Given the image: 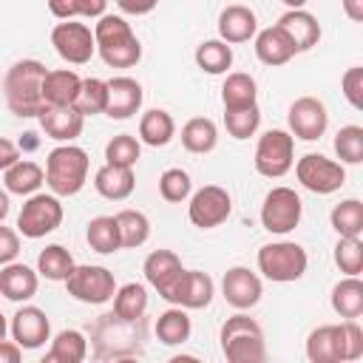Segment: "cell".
<instances>
[{
    "label": "cell",
    "mask_w": 363,
    "mask_h": 363,
    "mask_svg": "<svg viewBox=\"0 0 363 363\" xmlns=\"http://www.w3.org/2000/svg\"><path fill=\"white\" fill-rule=\"evenodd\" d=\"M91 340H94V354L99 360H128V357H136L145 349V318L122 320L113 312L102 315L94 323V329H91Z\"/></svg>",
    "instance_id": "obj_1"
},
{
    "label": "cell",
    "mask_w": 363,
    "mask_h": 363,
    "mask_svg": "<svg viewBox=\"0 0 363 363\" xmlns=\"http://www.w3.org/2000/svg\"><path fill=\"white\" fill-rule=\"evenodd\" d=\"M43 77H45V65L40 60H20L6 71V105L14 116H40L45 111L43 102Z\"/></svg>",
    "instance_id": "obj_2"
},
{
    "label": "cell",
    "mask_w": 363,
    "mask_h": 363,
    "mask_svg": "<svg viewBox=\"0 0 363 363\" xmlns=\"http://www.w3.org/2000/svg\"><path fill=\"white\" fill-rule=\"evenodd\" d=\"M99 23L94 26V40L102 62L108 68H130L142 60V43L133 34L130 23L119 14H102L96 17Z\"/></svg>",
    "instance_id": "obj_3"
},
{
    "label": "cell",
    "mask_w": 363,
    "mask_h": 363,
    "mask_svg": "<svg viewBox=\"0 0 363 363\" xmlns=\"http://www.w3.org/2000/svg\"><path fill=\"white\" fill-rule=\"evenodd\" d=\"M88 153L71 142H62L45 156V184L54 196H77L88 182Z\"/></svg>",
    "instance_id": "obj_4"
},
{
    "label": "cell",
    "mask_w": 363,
    "mask_h": 363,
    "mask_svg": "<svg viewBox=\"0 0 363 363\" xmlns=\"http://www.w3.org/2000/svg\"><path fill=\"white\" fill-rule=\"evenodd\" d=\"M221 354L230 363H261L267 360V346H264V329L238 309V315L227 318L221 326Z\"/></svg>",
    "instance_id": "obj_5"
},
{
    "label": "cell",
    "mask_w": 363,
    "mask_h": 363,
    "mask_svg": "<svg viewBox=\"0 0 363 363\" xmlns=\"http://www.w3.org/2000/svg\"><path fill=\"white\" fill-rule=\"evenodd\" d=\"M306 264H309L306 250L295 241H272L258 250V269L267 281L275 284H292L303 278Z\"/></svg>",
    "instance_id": "obj_6"
},
{
    "label": "cell",
    "mask_w": 363,
    "mask_h": 363,
    "mask_svg": "<svg viewBox=\"0 0 363 363\" xmlns=\"http://www.w3.org/2000/svg\"><path fill=\"white\" fill-rule=\"evenodd\" d=\"M252 162H255V170L267 179L286 176L295 164V136L289 130H281V128H272V130L261 133Z\"/></svg>",
    "instance_id": "obj_7"
},
{
    "label": "cell",
    "mask_w": 363,
    "mask_h": 363,
    "mask_svg": "<svg viewBox=\"0 0 363 363\" xmlns=\"http://www.w3.org/2000/svg\"><path fill=\"white\" fill-rule=\"evenodd\" d=\"M62 204L54 193H31L17 216V233L26 238H43L62 224Z\"/></svg>",
    "instance_id": "obj_8"
},
{
    "label": "cell",
    "mask_w": 363,
    "mask_h": 363,
    "mask_svg": "<svg viewBox=\"0 0 363 363\" xmlns=\"http://www.w3.org/2000/svg\"><path fill=\"white\" fill-rule=\"evenodd\" d=\"M65 289L74 301L79 303H108L116 292V278L108 267L99 264H79L71 269V275L65 278Z\"/></svg>",
    "instance_id": "obj_9"
},
{
    "label": "cell",
    "mask_w": 363,
    "mask_h": 363,
    "mask_svg": "<svg viewBox=\"0 0 363 363\" xmlns=\"http://www.w3.org/2000/svg\"><path fill=\"white\" fill-rule=\"evenodd\" d=\"M303 201L292 187H272L261 204V224L267 233L286 235L301 224Z\"/></svg>",
    "instance_id": "obj_10"
},
{
    "label": "cell",
    "mask_w": 363,
    "mask_h": 363,
    "mask_svg": "<svg viewBox=\"0 0 363 363\" xmlns=\"http://www.w3.org/2000/svg\"><path fill=\"white\" fill-rule=\"evenodd\" d=\"M295 176L298 182L318 196H329L346 184V170L340 162L326 159L323 153H306L295 162Z\"/></svg>",
    "instance_id": "obj_11"
},
{
    "label": "cell",
    "mask_w": 363,
    "mask_h": 363,
    "mask_svg": "<svg viewBox=\"0 0 363 363\" xmlns=\"http://www.w3.org/2000/svg\"><path fill=\"white\" fill-rule=\"evenodd\" d=\"M233 213V199L224 187L218 184H204L190 196L187 204V218L193 227L199 230H213L218 224H224Z\"/></svg>",
    "instance_id": "obj_12"
},
{
    "label": "cell",
    "mask_w": 363,
    "mask_h": 363,
    "mask_svg": "<svg viewBox=\"0 0 363 363\" xmlns=\"http://www.w3.org/2000/svg\"><path fill=\"white\" fill-rule=\"evenodd\" d=\"M51 45L60 54V60H65L68 65H85L96 51L94 31L85 23H77V20L57 23L54 31H51Z\"/></svg>",
    "instance_id": "obj_13"
},
{
    "label": "cell",
    "mask_w": 363,
    "mask_h": 363,
    "mask_svg": "<svg viewBox=\"0 0 363 363\" xmlns=\"http://www.w3.org/2000/svg\"><path fill=\"white\" fill-rule=\"evenodd\" d=\"M216 295V284L207 272L201 269H182V275L176 278V284L167 289L164 301L182 309H204L210 306Z\"/></svg>",
    "instance_id": "obj_14"
},
{
    "label": "cell",
    "mask_w": 363,
    "mask_h": 363,
    "mask_svg": "<svg viewBox=\"0 0 363 363\" xmlns=\"http://www.w3.org/2000/svg\"><path fill=\"white\" fill-rule=\"evenodd\" d=\"M286 122H289V133L303 139V142H315L326 133L329 128V113H326V105L315 96H298L292 105H289V113H286Z\"/></svg>",
    "instance_id": "obj_15"
},
{
    "label": "cell",
    "mask_w": 363,
    "mask_h": 363,
    "mask_svg": "<svg viewBox=\"0 0 363 363\" xmlns=\"http://www.w3.org/2000/svg\"><path fill=\"white\" fill-rule=\"evenodd\" d=\"M9 332H11V340L20 349H40L51 337V323H48V315L40 306L26 303L11 315Z\"/></svg>",
    "instance_id": "obj_16"
},
{
    "label": "cell",
    "mask_w": 363,
    "mask_h": 363,
    "mask_svg": "<svg viewBox=\"0 0 363 363\" xmlns=\"http://www.w3.org/2000/svg\"><path fill=\"white\" fill-rule=\"evenodd\" d=\"M221 295L233 309L244 312L261 301L264 286H261V278L250 267H230L221 278Z\"/></svg>",
    "instance_id": "obj_17"
},
{
    "label": "cell",
    "mask_w": 363,
    "mask_h": 363,
    "mask_svg": "<svg viewBox=\"0 0 363 363\" xmlns=\"http://www.w3.org/2000/svg\"><path fill=\"white\" fill-rule=\"evenodd\" d=\"M145 91L133 77H113L108 79V105L105 113L111 119H130L142 108Z\"/></svg>",
    "instance_id": "obj_18"
},
{
    "label": "cell",
    "mask_w": 363,
    "mask_h": 363,
    "mask_svg": "<svg viewBox=\"0 0 363 363\" xmlns=\"http://www.w3.org/2000/svg\"><path fill=\"white\" fill-rule=\"evenodd\" d=\"M40 128L48 139L54 142H74L79 133H82V125H85V116L74 108V105H65V108H45L40 116Z\"/></svg>",
    "instance_id": "obj_19"
},
{
    "label": "cell",
    "mask_w": 363,
    "mask_h": 363,
    "mask_svg": "<svg viewBox=\"0 0 363 363\" xmlns=\"http://www.w3.org/2000/svg\"><path fill=\"white\" fill-rule=\"evenodd\" d=\"M182 258L176 255V252H170V250H153L147 258H145V264H142V272H145V281L164 298L167 295V289L176 284V278L182 275Z\"/></svg>",
    "instance_id": "obj_20"
},
{
    "label": "cell",
    "mask_w": 363,
    "mask_h": 363,
    "mask_svg": "<svg viewBox=\"0 0 363 363\" xmlns=\"http://www.w3.org/2000/svg\"><path fill=\"white\" fill-rule=\"evenodd\" d=\"M255 31H258V17H255L252 9L238 6V3L221 9V14H218V40L235 45V43L252 40Z\"/></svg>",
    "instance_id": "obj_21"
},
{
    "label": "cell",
    "mask_w": 363,
    "mask_h": 363,
    "mask_svg": "<svg viewBox=\"0 0 363 363\" xmlns=\"http://www.w3.org/2000/svg\"><path fill=\"white\" fill-rule=\"evenodd\" d=\"M79 88H82V77L77 71H68V68L45 71V77H43V102H45V108L74 105Z\"/></svg>",
    "instance_id": "obj_22"
},
{
    "label": "cell",
    "mask_w": 363,
    "mask_h": 363,
    "mask_svg": "<svg viewBox=\"0 0 363 363\" xmlns=\"http://www.w3.org/2000/svg\"><path fill=\"white\" fill-rule=\"evenodd\" d=\"M295 43L289 40V34L275 23L264 31H255V57L264 62V65H284L295 57Z\"/></svg>",
    "instance_id": "obj_23"
},
{
    "label": "cell",
    "mask_w": 363,
    "mask_h": 363,
    "mask_svg": "<svg viewBox=\"0 0 363 363\" xmlns=\"http://www.w3.org/2000/svg\"><path fill=\"white\" fill-rule=\"evenodd\" d=\"M37 286H40V278L31 267L17 264V261L0 267V295L3 298L14 301V303H23V301L37 295Z\"/></svg>",
    "instance_id": "obj_24"
},
{
    "label": "cell",
    "mask_w": 363,
    "mask_h": 363,
    "mask_svg": "<svg viewBox=\"0 0 363 363\" xmlns=\"http://www.w3.org/2000/svg\"><path fill=\"white\" fill-rule=\"evenodd\" d=\"M278 26L289 34V40L295 43V51H298V54L315 48L318 40H320V23H318V17L309 14V11H303V9H289V11H284V14L278 17Z\"/></svg>",
    "instance_id": "obj_25"
},
{
    "label": "cell",
    "mask_w": 363,
    "mask_h": 363,
    "mask_svg": "<svg viewBox=\"0 0 363 363\" xmlns=\"http://www.w3.org/2000/svg\"><path fill=\"white\" fill-rule=\"evenodd\" d=\"M94 187L102 199L108 201H125L133 187H136V176L133 167H113V164H102L94 173Z\"/></svg>",
    "instance_id": "obj_26"
},
{
    "label": "cell",
    "mask_w": 363,
    "mask_h": 363,
    "mask_svg": "<svg viewBox=\"0 0 363 363\" xmlns=\"http://www.w3.org/2000/svg\"><path fill=\"white\" fill-rule=\"evenodd\" d=\"M3 184L14 196H31V193H37L45 184V170L37 162L17 159L11 167L3 170Z\"/></svg>",
    "instance_id": "obj_27"
},
{
    "label": "cell",
    "mask_w": 363,
    "mask_h": 363,
    "mask_svg": "<svg viewBox=\"0 0 363 363\" xmlns=\"http://www.w3.org/2000/svg\"><path fill=\"white\" fill-rule=\"evenodd\" d=\"M332 309L343 320L363 315V281L357 275H346L332 286Z\"/></svg>",
    "instance_id": "obj_28"
},
{
    "label": "cell",
    "mask_w": 363,
    "mask_h": 363,
    "mask_svg": "<svg viewBox=\"0 0 363 363\" xmlns=\"http://www.w3.org/2000/svg\"><path fill=\"white\" fill-rule=\"evenodd\" d=\"M190 332H193V323H190L187 309H182V306H170V309H164L156 318V337L164 346H182V343H187L190 340Z\"/></svg>",
    "instance_id": "obj_29"
},
{
    "label": "cell",
    "mask_w": 363,
    "mask_h": 363,
    "mask_svg": "<svg viewBox=\"0 0 363 363\" xmlns=\"http://www.w3.org/2000/svg\"><path fill=\"white\" fill-rule=\"evenodd\" d=\"M255 96H258V85L250 74L244 71H233L227 74L224 85H221V102H224V111H241V108H250L255 105Z\"/></svg>",
    "instance_id": "obj_30"
},
{
    "label": "cell",
    "mask_w": 363,
    "mask_h": 363,
    "mask_svg": "<svg viewBox=\"0 0 363 363\" xmlns=\"http://www.w3.org/2000/svg\"><path fill=\"white\" fill-rule=\"evenodd\" d=\"M176 136V122L167 111L162 108H150L142 113L139 119V139L150 147H164L170 139Z\"/></svg>",
    "instance_id": "obj_31"
},
{
    "label": "cell",
    "mask_w": 363,
    "mask_h": 363,
    "mask_svg": "<svg viewBox=\"0 0 363 363\" xmlns=\"http://www.w3.org/2000/svg\"><path fill=\"white\" fill-rule=\"evenodd\" d=\"M182 145L187 153H210L218 145V128L207 116H193L182 128Z\"/></svg>",
    "instance_id": "obj_32"
},
{
    "label": "cell",
    "mask_w": 363,
    "mask_h": 363,
    "mask_svg": "<svg viewBox=\"0 0 363 363\" xmlns=\"http://www.w3.org/2000/svg\"><path fill=\"white\" fill-rule=\"evenodd\" d=\"M88 354V340L79 329H62L54 340L51 349L45 352V363H82Z\"/></svg>",
    "instance_id": "obj_33"
},
{
    "label": "cell",
    "mask_w": 363,
    "mask_h": 363,
    "mask_svg": "<svg viewBox=\"0 0 363 363\" xmlns=\"http://www.w3.org/2000/svg\"><path fill=\"white\" fill-rule=\"evenodd\" d=\"M306 357L312 363H340L337 352V323H326L309 332L306 337Z\"/></svg>",
    "instance_id": "obj_34"
},
{
    "label": "cell",
    "mask_w": 363,
    "mask_h": 363,
    "mask_svg": "<svg viewBox=\"0 0 363 363\" xmlns=\"http://www.w3.org/2000/svg\"><path fill=\"white\" fill-rule=\"evenodd\" d=\"M147 312V289L136 281L119 286L113 292V315L122 320H139Z\"/></svg>",
    "instance_id": "obj_35"
},
{
    "label": "cell",
    "mask_w": 363,
    "mask_h": 363,
    "mask_svg": "<svg viewBox=\"0 0 363 363\" xmlns=\"http://www.w3.org/2000/svg\"><path fill=\"white\" fill-rule=\"evenodd\" d=\"M85 238H88V247L94 252H99V255H111V252H116L122 247L119 227H116V218L113 216H96V218H91Z\"/></svg>",
    "instance_id": "obj_36"
},
{
    "label": "cell",
    "mask_w": 363,
    "mask_h": 363,
    "mask_svg": "<svg viewBox=\"0 0 363 363\" xmlns=\"http://www.w3.org/2000/svg\"><path fill=\"white\" fill-rule=\"evenodd\" d=\"M74 267H77L74 264V255L62 244H48L37 255V272L43 278H48V281H65Z\"/></svg>",
    "instance_id": "obj_37"
},
{
    "label": "cell",
    "mask_w": 363,
    "mask_h": 363,
    "mask_svg": "<svg viewBox=\"0 0 363 363\" xmlns=\"http://www.w3.org/2000/svg\"><path fill=\"white\" fill-rule=\"evenodd\" d=\"M113 218H116V227H119L122 247L136 250V247H142L150 238V221H147L145 213H139V210H119Z\"/></svg>",
    "instance_id": "obj_38"
},
{
    "label": "cell",
    "mask_w": 363,
    "mask_h": 363,
    "mask_svg": "<svg viewBox=\"0 0 363 363\" xmlns=\"http://www.w3.org/2000/svg\"><path fill=\"white\" fill-rule=\"evenodd\" d=\"M196 65L204 74H227V68L233 65V48L224 40H204L196 48Z\"/></svg>",
    "instance_id": "obj_39"
},
{
    "label": "cell",
    "mask_w": 363,
    "mask_h": 363,
    "mask_svg": "<svg viewBox=\"0 0 363 363\" xmlns=\"http://www.w3.org/2000/svg\"><path fill=\"white\" fill-rule=\"evenodd\" d=\"M329 221L335 227L337 235H349V238H360L363 233V204L357 199H346L340 204L332 207Z\"/></svg>",
    "instance_id": "obj_40"
},
{
    "label": "cell",
    "mask_w": 363,
    "mask_h": 363,
    "mask_svg": "<svg viewBox=\"0 0 363 363\" xmlns=\"http://www.w3.org/2000/svg\"><path fill=\"white\" fill-rule=\"evenodd\" d=\"M105 105H108V82L96 79V77L82 79V88L74 99V108L82 116H96V113H105Z\"/></svg>",
    "instance_id": "obj_41"
},
{
    "label": "cell",
    "mask_w": 363,
    "mask_h": 363,
    "mask_svg": "<svg viewBox=\"0 0 363 363\" xmlns=\"http://www.w3.org/2000/svg\"><path fill=\"white\" fill-rule=\"evenodd\" d=\"M142 156V145L136 136L130 133H116L108 145H105V164L113 167H133Z\"/></svg>",
    "instance_id": "obj_42"
},
{
    "label": "cell",
    "mask_w": 363,
    "mask_h": 363,
    "mask_svg": "<svg viewBox=\"0 0 363 363\" xmlns=\"http://www.w3.org/2000/svg\"><path fill=\"white\" fill-rule=\"evenodd\" d=\"M335 153H337L340 164H360L363 162V128L343 125L335 133Z\"/></svg>",
    "instance_id": "obj_43"
},
{
    "label": "cell",
    "mask_w": 363,
    "mask_h": 363,
    "mask_svg": "<svg viewBox=\"0 0 363 363\" xmlns=\"http://www.w3.org/2000/svg\"><path fill=\"white\" fill-rule=\"evenodd\" d=\"M159 193H162L164 201H170V204H182V201L190 199V193H193L190 173L182 170V167H167V170L159 176Z\"/></svg>",
    "instance_id": "obj_44"
},
{
    "label": "cell",
    "mask_w": 363,
    "mask_h": 363,
    "mask_svg": "<svg viewBox=\"0 0 363 363\" xmlns=\"http://www.w3.org/2000/svg\"><path fill=\"white\" fill-rule=\"evenodd\" d=\"M224 125L233 139H250L261 125V111L258 105H250L241 111H224Z\"/></svg>",
    "instance_id": "obj_45"
},
{
    "label": "cell",
    "mask_w": 363,
    "mask_h": 363,
    "mask_svg": "<svg viewBox=\"0 0 363 363\" xmlns=\"http://www.w3.org/2000/svg\"><path fill=\"white\" fill-rule=\"evenodd\" d=\"M335 264L346 275H360V269H363V241L340 235L337 244H335Z\"/></svg>",
    "instance_id": "obj_46"
},
{
    "label": "cell",
    "mask_w": 363,
    "mask_h": 363,
    "mask_svg": "<svg viewBox=\"0 0 363 363\" xmlns=\"http://www.w3.org/2000/svg\"><path fill=\"white\" fill-rule=\"evenodd\" d=\"M337 352L340 360H360L363 357V329L354 318L337 323Z\"/></svg>",
    "instance_id": "obj_47"
},
{
    "label": "cell",
    "mask_w": 363,
    "mask_h": 363,
    "mask_svg": "<svg viewBox=\"0 0 363 363\" xmlns=\"http://www.w3.org/2000/svg\"><path fill=\"white\" fill-rule=\"evenodd\" d=\"M340 88H343V96L349 99V105H352L354 111H360V108H363V68H360V65L349 68V71L340 77Z\"/></svg>",
    "instance_id": "obj_48"
},
{
    "label": "cell",
    "mask_w": 363,
    "mask_h": 363,
    "mask_svg": "<svg viewBox=\"0 0 363 363\" xmlns=\"http://www.w3.org/2000/svg\"><path fill=\"white\" fill-rule=\"evenodd\" d=\"M17 255H20V235L11 227H3L0 221V267L11 264Z\"/></svg>",
    "instance_id": "obj_49"
},
{
    "label": "cell",
    "mask_w": 363,
    "mask_h": 363,
    "mask_svg": "<svg viewBox=\"0 0 363 363\" xmlns=\"http://www.w3.org/2000/svg\"><path fill=\"white\" fill-rule=\"evenodd\" d=\"M116 6H119L122 14L142 17V14H150V11L159 6V0H116Z\"/></svg>",
    "instance_id": "obj_50"
},
{
    "label": "cell",
    "mask_w": 363,
    "mask_h": 363,
    "mask_svg": "<svg viewBox=\"0 0 363 363\" xmlns=\"http://www.w3.org/2000/svg\"><path fill=\"white\" fill-rule=\"evenodd\" d=\"M108 9V0H77V17H102Z\"/></svg>",
    "instance_id": "obj_51"
},
{
    "label": "cell",
    "mask_w": 363,
    "mask_h": 363,
    "mask_svg": "<svg viewBox=\"0 0 363 363\" xmlns=\"http://www.w3.org/2000/svg\"><path fill=\"white\" fill-rule=\"evenodd\" d=\"M48 11L60 20H74L77 17V0H48Z\"/></svg>",
    "instance_id": "obj_52"
},
{
    "label": "cell",
    "mask_w": 363,
    "mask_h": 363,
    "mask_svg": "<svg viewBox=\"0 0 363 363\" xmlns=\"http://www.w3.org/2000/svg\"><path fill=\"white\" fill-rule=\"evenodd\" d=\"M20 159V147L11 142V139H6V136H0V170H6V167H11L14 162Z\"/></svg>",
    "instance_id": "obj_53"
},
{
    "label": "cell",
    "mask_w": 363,
    "mask_h": 363,
    "mask_svg": "<svg viewBox=\"0 0 363 363\" xmlns=\"http://www.w3.org/2000/svg\"><path fill=\"white\" fill-rule=\"evenodd\" d=\"M23 357V349L14 340H0V363H17Z\"/></svg>",
    "instance_id": "obj_54"
},
{
    "label": "cell",
    "mask_w": 363,
    "mask_h": 363,
    "mask_svg": "<svg viewBox=\"0 0 363 363\" xmlns=\"http://www.w3.org/2000/svg\"><path fill=\"white\" fill-rule=\"evenodd\" d=\"M343 11H346L349 20L360 23L363 20V0H343Z\"/></svg>",
    "instance_id": "obj_55"
},
{
    "label": "cell",
    "mask_w": 363,
    "mask_h": 363,
    "mask_svg": "<svg viewBox=\"0 0 363 363\" xmlns=\"http://www.w3.org/2000/svg\"><path fill=\"white\" fill-rule=\"evenodd\" d=\"M9 210H11V201H9V190H0V221H6Z\"/></svg>",
    "instance_id": "obj_56"
},
{
    "label": "cell",
    "mask_w": 363,
    "mask_h": 363,
    "mask_svg": "<svg viewBox=\"0 0 363 363\" xmlns=\"http://www.w3.org/2000/svg\"><path fill=\"white\" fill-rule=\"evenodd\" d=\"M6 332H9V323H6V315L0 312V340H6Z\"/></svg>",
    "instance_id": "obj_57"
},
{
    "label": "cell",
    "mask_w": 363,
    "mask_h": 363,
    "mask_svg": "<svg viewBox=\"0 0 363 363\" xmlns=\"http://www.w3.org/2000/svg\"><path fill=\"white\" fill-rule=\"evenodd\" d=\"M281 3H286L289 9H303V3H306V0H281Z\"/></svg>",
    "instance_id": "obj_58"
}]
</instances>
